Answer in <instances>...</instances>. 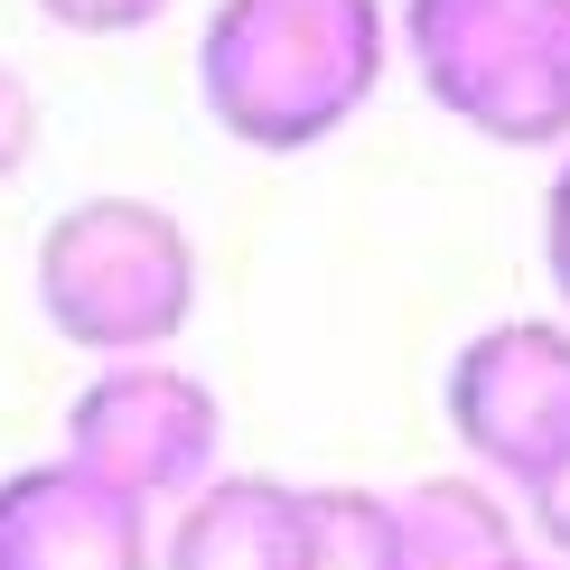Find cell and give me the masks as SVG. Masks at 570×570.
I'll return each mask as SVG.
<instances>
[{"label":"cell","instance_id":"obj_7","mask_svg":"<svg viewBox=\"0 0 570 570\" xmlns=\"http://www.w3.org/2000/svg\"><path fill=\"white\" fill-rule=\"evenodd\" d=\"M308 552V487L291 478H206L178 495V524L150 570H299Z\"/></svg>","mask_w":570,"mask_h":570},{"label":"cell","instance_id":"obj_9","mask_svg":"<svg viewBox=\"0 0 570 570\" xmlns=\"http://www.w3.org/2000/svg\"><path fill=\"white\" fill-rule=\"evenodd\" d=\"M299 570H402L393 495L374 487H308V552Z\"/></svg>","mask_w":570,"mask_h":570},{"label":"cell","instance_id":"obj_12","mask_svg":"<svg viewBox=\"0 0 570 570\" xmlns=\"http://www.w3.org/2000/svg\"><path fill=\"white\" fill-rule=\"evenodd\" d=\"M524 524L570 561V459L552 468V478H533V487H524Z\"/></svg>","mask_w":570,"mask_h":570},{"label":"cell","instance_id":"obj_13","mask_svg":"<svg viewBox=\"0 0 570 570\" xmlns=\"http://www.w3.org/2000/svg\"><path fill=\"white\" fill-rule=\"evenodd\" d=\"M542 263H552L561 299H570V159H561V178H552V206H542Z\"/></svg>","mask_w":570,"mask_h":570},{"label":"cell","instance_id":"obj_2","mask_svg":"<svg viewBox=\"0 0 570 570\" xmlns=\"http://www.w3.org/2000/svg\"><path fill=\"white\" fill-rule=\"evenodd\" d=\"M38 308L85 355H159L197 318V234L150 197H85L38 234Z\"/></svg>","mask_w":570,"mask_h":570},{"label":"cell","instance_id":"obj_1","mask_svg":"<svg viewBox=\"0 0 570 570\" xmlns=\"http://www.w3.org/2000/svg\"><path fill=\"white\" fill-rule=\"evenodd\" d=\"M393 57L384 0H216L197 38L206 112L244 150H318L374 104Z\"/></svg>","mask_w":570,"mask_h":570},{"label":"cell","instance_id":"obj_11","mask_svg":"<svg viewBox=\"0 0 570 570\" xmlns=\"http://www.w3.org/2000/svg\"><path fill=\"white\" fill-rule=\"evenodd\" d=\"M29 150H38V94L19 66H0V178L29 169Z\"/></svg>","mask_w":570,"mask_h":570},{"label":"cell","instance_id":"obj_8","mask_svg":"<svg viewBox=\"0 0 570 570\" xmlns=\"http://www.w3.org/2000/svg\"><path fill=\"white\" fill-rule=\"evenodd\" d=\"M393 533H402V570H514L524 561V524H514L505 487L487 478H421L412 495H393Z\"/></svg>","mask_w":570,"mask_h":570},{"label":"cell","instance_id":"obj_10","mask_svg":"<svg viewBox=\"0 0 570 570\" xmlns=\"http://www.w3.org/2000/svg\"><path fill=\"white\" fill-rule=\"evenodd\" d=\"M57 29H76V38H131V29H150L169 0H38Z\"/></svg>","mask_w":570,"mask_h":570},{"label":"cell","instance_id":"obj_4","mask_svg":"<svg viewBox=\"0 0 570 570\" xmlns=\"http://www.w3.org/2000/svg\"><path fill=\"white\" fill-rule=\"evenodd\" d=\"M225 402L206 393V374L159 365V355H122L66 402V468L104 478L131 505H178L216 478Z\"/></svg>","mask_w":570,"mask_h":570},{"label":"cell","instance_id":"obj_3","mask_svg":"<svg viewBox=\"0 0 570 570\" xmlns=\"http://www.w3.org/2000/svg\"><path fill=\"white\" fill-rule=\"evenodd\" d=\"M402 47L431 104L495 150L570 140V0H402Z\"/></svg>","mask_w":570,"mask_h":570},{"label":"cell","instance_id":"obj_5","mask_svg":"<svg viewBox=\"0 0 570 570\" xmlns=\"http://www.w3.org/2000/svg\"><path fill=\"white\" fill-rule=\"evenodd\" d=\"M449 431L478 459L487 487L524 495L570 459V327L505 318L478 327L449 365Z\"/></svg>","mask_w":570,"mask_h":570},{"label":"cell","instance_id":"obj_6","mask_svg":"<svg viewBox=\"0 0 570 570\" xmlns=\"http://www.w3.org/2000/svg\"><path fill=\"white\" fill-rule=\"evenodd\" d=\"M150 505L47 459L0 478V570H150Z\"/></svg>","mask_w":570,"mask_h":570},{"label":"cell","instance_id":"obj_14","mask_svg":"<svg viewBox=\"0 0 570 570\" xmlns=\"http://www.w3.org/2000/svg\"><path fill=\"white\" fill-rule=\"evenodd\" d=\"M514 570H552V561H514Z\"/></svg>","mask_w":570,"mask_h":570}]
</instances>
